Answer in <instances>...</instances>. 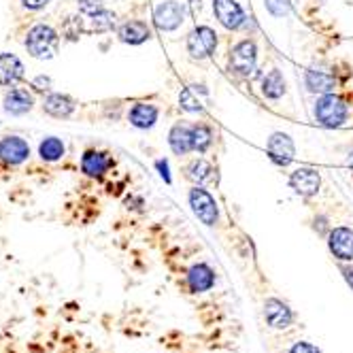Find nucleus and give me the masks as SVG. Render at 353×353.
I'll list each match as a JSON object with an SVG mask.
<instances>
[{
  "mask_svg": "<svg viewBox=\"0 0 353 353\" xmlns=\"http://www.w3.org/2000/svg\"><path fill=\"white\" fill-rule=\"evenodd\" d=\"M313 115L315 121L325 130H336L341 125H345V121L349 119V105L347 100L339 94H323L315 100L313 107Z\"/></svg>",
  "mask_w": 353,
  "mask_h": 353,
  "instance_id": "1",
  "label": "nucleus"
},
{
  "mask_svg": "<svg viewBox=\"0 0 353 353\" xmlns=\"http://www.w3.org/2000/svg\"><path fill=\"white\" fill-rule=\"evenodd\" d=\"M26 49L37 60H52L60 49V34L49 23H34L26 34Z\"/></svg>",
  "mask_w": 353,
  "mask_h": 353,
  "instance_id": "2",
  "label": "nucleus"
},
{
  "mask_svg": "<svg viewBox=\"0 0 353 353\" xmlns=\"http://www.w3.org/2000/svg\"><path fill=\"white\" fill-rule=\"evenodd\" d=\"M228 70L241 79L256 77L258 74V43L254 39H243L230 49Z\"/></svg>",
  "mask_w": 353,
  "mask_h": 353,
  "instance_id": "3",
  "label": "nucleus"
},
{
  "mask_svg": "<svg viewBox=\"0 0 353 353\" xmlns=\"http://www.w3.org/2000/svg\"><path fill=\"white\" fill-rule=\"evenodd\" d=\"M188 203L192 207V213L198 217L200 223L209 225H217L219 221V207H217V200L213 198V194L209 190H205V185H194L188 194Z\"/></svg>",
  "mask_w": 353,
  "mask_h": 353,
  "instance_id": "4",
  "label": "nucleus"
},
{
  "mask_svg": "<svg viewBox=\"0 0 353 353\" xmlns=\"http://www.w3.org/2000/svg\"><path fill=\"white\" fill-rule=\"evenodd\" d=\"M217 45H219V37L211 26H196L185 41L188 54L192 60L213 58V54L217 52Z\"/></svg>",
  "mask_w": 353,
  "mask_h": 353,
  "instance_id": "5",
  "label": "nucleus"
},
{
  "mask_svg": "<svg viewBox=\"0 0 353 353\" xmlns=\"http://www.w3.org/2000/svg\"><path fill=\"white\" fill-rule=\"evenodd\" d=\"M188 7L176 0H162L154 9V26L162 32H174L185 21Z\"/></svg>",
  "mask_w": 353,
  "mask_h": 353,
  "instance_id": "6",
  "label": "nucleus"
},
{
  "mask_svg": "<svg viewBox=\"0 0 353 353\" xmlns=\"http://www.w3.org/2000/svg\"><path fill=\"white\" fill-rule=\"evenodd\" d=\"M266 154H268V160L279 166V168H285L290 166L294 160H296V145H294V139L288 134V132H281L276 130L268 137L266 141Z\"/></svg>",
  "mask_w": 353,
  "mask_h": 353,
  "instance_id": "7",
  "label": "nucleus"
},
{
  "mask_svg": "<svg viewBox=\"0 0 353 353\" xmlns=\"http://www.w3.org/2000/svg\"><path fill=\"white\" fill-rule=\"evenodd\" d=\"M213 13L225 30L236 32L247 26V13L236 0H213Z\"/></svg>",
  "mask_w": 353,
  "mask_h": 353,
  "instance_id": "8",
  "label": "nucleus"
},
{
  "mask_svg": "<svg viewBox=\"0 0 353 353\" xmlns=\"http://www.w3.org/2000/svg\"><path fill=\"white\" fill-rule=\"evenodd\" d=\"M290 188L300 198H313L319 194L321 188V174L313 166H300L290 174Z\"/></svg>",
  "mask_w": 353,
  "mask_h": 353,
  "instance_id": "9",
  "label": "nucleus"
},
{
  "mask_svg": "<svg viewBox=\"0 0 353 353\" xmlns=\"http://www.w3.org/2000/svg\"><path fill=\"white\" fill-rule=\"evenodd\" d=\"M30 158V145L17 134H7L0 139V162L7 166H19Z\"/></svg>",
  "mask_w": 353,
  "mask_h": 353,
  "instance_id": "10",
  "label": "nucleus"
},
{
  "mask_svg": "<svg viewBox=\"0 0 353 353\" xmlns=\"http://www.w3.org/2000/svg\"><path fill=\"white\" fill-rule=\"evenodd\" d=\"M113 166H115L113 156L103 149H88L81 156V172L90 176V179H103Z\"/></svg>",
  "mask_w": 353,
  "mask_h": 353,
  "instance_id": "11",
  "label": "nucleus"
},
{
  "mask_svg": "<svg viewBox=\"0 0 353 353\" xmlns=\"http://www.w3.org/2000/svg\"><path fill=\"white\" fill-rule=\"evenodd\" d=\"M327 249L339 262H353V230L339 225L327 232Z\"/></svg>",
  "mask_w": 353,
  "mask_h": 353,
  "instance_id": "12",
  "label": "nucleus"
},
{
  "mask_svg": "<svg viewBox=\"0 0 353 353\" xmlns=\"http://www.w3.org/2000/svg\"><path fill=\"white\" fill-rule=\"evenodd\" d=\"M264 317H266L268 325L274 327V330H288V327L294 323V311L290 309L288 302H283L279 298H266Z\"/></svg>",
  "mask_w": 353,
  "mask_h": 353,
  "instance_id": "13",
  "label": "nucleus"
},
{
  "mask_svg": "<svg viewBox=\"0 0 353 353\" xmlns=\"http://www.w3.org/2000/svg\"><path fill=\"white\" fill-rule=\"evenodd\" d=\"M336 85H339V81L330 70L319 68V66H311L305 70V88L311 94H317V96L332 94L336 90Z\"/></svg>",
  "mask_w": 353,
  "mask_h": 353,
  "instance_id": "14",
  "label": "nucleus"
},
{
  "mask_svg": "<svg viewBox=\"0 0 353 353\" xmlns=\"http://www.w3.org/2000/svg\"><path fill=\"white\" fill-rule=\"evenodd\" d=\"M160 119V107L154 103H134L128 111V121L137 130H151Z\"/></svg>",
  "mask_w": 353,
  "mask_h": 353,
  "instance_id": "15",
  "label": "nucleus"
},
{
  "mask_svg": "<svg viewBox=\"0 0 353 353\" xmlns=\"http://www.w3.org/2000/svg\"><path fill=\"white\" fill-rule=\"evenodd\" d=\"M117 39L125 45H143L147 41H151V37H154V32H151L149 23L143 21V19H128L123 21L121 26H117Z\"/></svg>",
  "mask_w": 353,
  "mask_h": 353,
  "instance_id": "16",
  "label": "nucleus"
},
{
  "mask_svg": "<svg viewBox=\"0 0 353 353\" xmlns=\"http://www.w3.org/2000/svg\"><path fill=\"white\" fill-rule=\"evenodd\" d=\"M34 107V96L28 88H11L3 98V109L9 115H26Z\"/></svg>",
  "mask_w": 353,
  "mask_h": 353,
  "instance_id": "17",
  "label": "nucleus"
},
{
  "mask_svg": "<svg viewBox=\"0 0 353 353\" xmlns=\"http://www.w3.org/2000/svg\"><path fill=\"white\" fill-rule=\"evenodd\" d=\"M215 281H217L215 270L207 262H198L188 270V288L194 294H205V292L213 290Z\"/></svg>",
  "mask_w": 353,
  "mask_h": 353,
  "instance_id": "18",
  "label": "nucleus"
},
{
  "mask_svg": "<svg viewBox=\"0 0 353 353\" xmlns=\"http://www.w3.org/2000/svg\"><path fill=\"white\" fill-rule=\"evenodd\" d=\"M168 147L174 156H188L194 151V139H192V125L185 121H176L168 132Z\"/></svg>",
  "mask_w": 353,
  "mask_h": 353,
  "instance_id": "19",
  "label": "nucleus"
},
{
  "mask_svg": "<svg viewBox=\"0 0 353 353\" xmlns=\"http://www.w3.org/2000/svg\"><path fill=\"white\" fill-rule=\"evenodd\" d=\"M23 79V64L15 54H0V85L13 88Z\"/></svg>",
  "mask_w": 353,
  "mask_h": 353,
  "instance_id": "20",
  "label": "nucleus"
},
{
  "mask_svg": "<svg viewBox=\"0 0 353 353\" xmlns=\"http://www.w3.org/2000/svg\"><path fill=\"white\" fill-rule=\"evenodd\" d=\"M74 109H77V103L66 96V94H60V92H52L47 94L45 100H43V111L47 115L52 117H58V119H66L74 113Z\"/></svg>",
  "mask_w": 353,
  "mask_h": 353,
  "instance_id": "21",
  "label": "nucleus"
},
{
  "mask_svg": "<svg viewBox=\"0 0 353 353\" xmlns=\"http://www.w3.org/2000/svg\"><path fill=\"white\" fill-rule=\"evenodd\" d=\"M260 92L268 100H281L285 96V92H288V83H285L283 72L279 68H270L266 74H262Z\"/></svg>",
  "mask_w": 353,
  "mask_h": 353,
  "instance_id": "22",
  "label": "nucleus"
},
{
  "mask_svg": "<svg viewBox=\"0 0 353 353\" xmlns=\"http://www.w3.org/2000/svg\"><path fill=\"white\" fill-rule=\"evenodd\" d=\"M185 176H188V179L194 185H207V183H213L215 181V168L205 158H196V160H192L188 164Z\"/></svg>",
  "mask_w": 353,
  "mask_h": 353,
  "instance_id": "23",
  "label": "nucleus"
},
{
  "mask_svg": "<svg viewBox=\"0 0 353 353\" xmlns=\"http://www.w3.org/2000/svg\"><path fill=\"white\" fill-rule=\"evenodd\" d=\"M66 154V145L62 139L58 137H45L39 145V156L43 162H49V164H54L58 160H62Z\"/></svg>",
  "mask_w": 353,
  "mask_h": 353,
  "instance_id": "24",
  "label": "nucleus"
},
{
  "mask_svg": "<svg viewBox=\"0 0 353 353\" xmlns=\"http://www.w3.org/2000/svg\"><path fill=\"white\" fill-rule=\"evenodd\" d=\"M192 139H194V151H198V154H207L215 143V132L209 123L198 121L192 125Z\"/></svg>",
  "mask_w": 353,
  "mask_h": 353,
  "instance_id": "25",
  "label": "nucleus"
},
{
  "mask_svg": "<svg viewBox=\"0 0 353 353\" xmlns=\"http://www.w3.org/2000/svg\"><path fill=\"white\" fill-rule=\"evenodd\" d=\"M117 26V15L109 9H103L94 15L88 17V26H85V32H96V34H103V32H109Z\"/></svg>",
  "mask_w": 353,
  "mask_h": 353,
  "instance_id": "26",
  "label": "nucleus"
},
{
  "mask_svg": "<svg viewBox=\"0 0 353 353\" xmlns=\"http://www.w3.org/2000/svg\"><path fill=\"white\" fill-rule=\"evenodd\" d=\"M179 107L185 113H203V103H200L198 92L192 85H188L179 92Z\"/></svg>",
  "mask_w": 353,
  "mask_h": 353,
  "instance_id": "27",
  "label": "nucleus"
},
{
  "mask_svg": "<svg viewBox=\"0 0 353 353\" xmlns=\"http://www.w3.org/2000/svg\"><path fill=\"white\" fill-rule=\"evenodd\" d=\"M264 9L268 11V15L276 19H283L294 11L292 0H264Z\"/></svg>",
  "mask_w": 353,
  "mask_h": 353,
  "instance_id": "28",
  "label": "nucleus"
},
{
  "mask_svg": "<svg viewBox=\"0 0 353 353\" xmlns=\"http://www.w3.org/2000/svg\"><path fill=\"white\" fill-rule=\"evenodd\" d=\"M77 7H79V11H81L83 15H88V17L105 9L103 0H77Z\"/></svg>",
  "mask_w": 353,
  "mask_h": 353,
  "instance_id": "29",
  "label": "nucleus"
},
{
  "mask_svg": "<svg viewBox=\"0 0 353 353\" xmlns=\"http://www.w3.org/2000/svg\"><path fill=\"white\" fill-rule=\"evenodd\" d=\"M156 170H158V174L164 179V183L166 185H170L172 183V174H170V164H168V160L166 158H160V160H156Z\"/></svg>",
  "mask_w": 353,
  "mask_h": 353,
  "instance_id": "30",
  "label": "nucleus"
},
{
  "mask_svg": "<svg viewBox=\"0 0 353 353\" xmlns=\"http://www.w3.org/2000/svg\"><path fill=\"white\" fill-rule=\"evenodd\" d=\"M290 353H321V351H319V347H315L309 341H298V343L292 345Z\"/></svg>",
  "mask_w": 353,
  "mask_h": 353,
  "instance_id": "31",
  "label": "nucleus"
},
{
  "mask_svg": "<svg viewBox=\"0 0 353 353\" xmlns=\"http://www.w3.org/2000/svg\"><path fill=\"white\" fill-rule=\"evenodd\" d=\"M313 228L317 230V234H327V232L332 230L330 225H327V217H325V215H317V217H315Z\"/></svg>",
  "mask_w": 353,
  "mask_h": 353,
  "instance_id": "32",
  "label": "nucleus"
},
{
  "mask_svg": "<svg viewBox=\"0 0 353 353\" xmlns=\"http://www.w3.org/2000/svg\"><path fill=\"white\" fill-rule=\"evenodd\" d=\"M52 0H21V5H23V9H28V11H41V9H45Z\"/></svg>",
  "mask_w": 353,
  "mask_h": 353,
  "instance_id": "33",
  "label": "nucleus"
},
{
  "mask_svg": "<svg viewBox=\"0 0 353 353\" xmlns=\"http://www.w3.org/2000/svg\"><path fill=\"white\" fill-rule=\"evenodd\" d=\"M30 88H34L37 92H47L49 88H52V79H49V77H43V74H41V77H37V79L30 83Z\"/></svg>",
  "mask_w": 353,
  "mask_h": 353,
  "instance_id": "34",
  "label": "nucleus"
},
{
  "mask_svg": "<svg viewBox=\"0 0 353 353\" xmlns=\"http://www.w3.org/2000/svg\"><path fill=\"white\" fill-rule=\"evenodd\" d=\"M341 272H343V276H345L347 285L353 290V266H343V268H341Z\"/></svg>",
  "mask_w": 353,
  "mask_h": 353,
  "instance_id": "35",
  "label": "nucleus"
},
{
  "mask_svg": "<svg viewBox=\"0 0 353 353\" xmlns=\"http://www.w3.org/2000/svg\"><path fill=\"white\" fill-rule=\"evenodd\" d=\"M345 164H347V168L353 172V147L349 149V154H347V160H345Z\"/></svg>",
  "mask_w": 353,
  "mask_h": 353,
  "instance_id": "36",
  "label": "nucleus"
},
{
  "mask_svg": "<svg viewBox=\"0 0 353 353\" xmlns=\"http://www.w3.org/2000/svg\"><path fill=\"white\" fill-rule=\"evenodd\" d=\"M30 353H45V351H43V349H39V347H32V351H30Z\"/></svg>",
  "mask_w": 353,
  "mask_h": 353,
  "instance_id": "37",
  "label": "nucleus"
}]
</instances>
